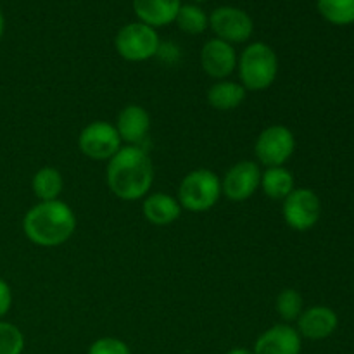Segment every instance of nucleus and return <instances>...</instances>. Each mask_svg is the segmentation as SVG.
Here are the masks:
<instances>
[{
  "label": "nucleus",
  "mask_w": 354,
  "mask_h": 354,
  "mask_svg": "<svg viewBox=\"0 0 354 354\" xmlns=\"http://www.w3.org/2000/svg\"><path fill=\"white\" fill-rule=\"evenodd\" d=\"M275 310L279 317L283 320V324L297 322V318L304 311V301L299 290L292 289V287L280 290L275 299Z\"/></svg>",
  "instance_id": "4be33fe9"
},
{
  "label": "nucleus",
  "mask_w": 354,
  "mask_h": 354,
  "mask_svg": "<svg viewBox=\"0 0 354 354\" xmlns=\"http://www.w3.org/2000/svg\"><path fill=\"white\" fill-rule=\"evenodd\" d=\"M318 12L335 26L354 23V0H317Z\"/></svg>",
  "instance_id": "412c9836"
},
{
  "label": "nucleus",
  "mask_w": 354,
  "mask_h": 354,
  "mask_svg": "<svg viewBox=\"0 0 354 354\" xmlns=\"http://www.w3.org/2000/svg\"><path fill=\"white\" fill-rule=\"evenodd\" d=\"M182 211L176 196L168 192H149L142 199V214L149 223L156 227L173 225L182 216Z\"/></svg>",
  "instance_id": "2eb2a0df"
},
{
  "label": "nucleus",
  "mask_w": 354,
  "mask_h": 354,
  "mask_svg": "<svg viewBox=\"0 0 354 354\" xmlns=\"http://www.w3.org/2000/svg\"><path fill=\"white\" fill-rule=\"evenodd\" d=\"M24 334L17 325L0 320V354H23Z\"/></svg>",
  "instance_id": "5701e85b"
},
{
  "label": "nucleus",
  "mask_w": 354,
  "mask_h": 354,
  "mask_svg": "<svg viewBox=\"0 0 354 354\" xmlns=\"http://www.w3.org/2000/svg\"><path fill=\"white\" fill-rule=\"evenodd\" d=\"M114 48L124 61L144 62L159 54L161 40L156 28L137 21L124 24L118 31L114 37Z\"/></svg>",
  "instance_id": "39448f33"
},
{
  "label": "nucleus",
  "mask_w": 354,
  "mask_h": 354,
  "mask_svg": "<svg viewBox=\"0 0 354 354\" xmlns=\"http://www.w3.org/2000/svg\"><path fill=\"white\" fill-rule=\"evenodd\" d=\"M75 230V211L61 199L37 203L23 218L24 235L38 248H59L73 237Z\"/></svg>",
  "instance_id": "f03ea898"
},
{
  "label": "nucleus",
  "mask_w": 354,
  "mask_h": 354,
  "mask_svg": "<svg viewBox=\"0 0 354 354\" xmlns=\"http://www.w3.org/2000/svg\"><path fill=\"white\" fill-rule=\"evenodd\" d=\"M239 83L248 92H263L279 76V57L265 41H252L237 59Z\"/></svg>",
  "instance_id": "7ed1b4c3"
},
{
  "label": "nucleus",
  "mask_w": 354,
  "mask_h": 354,
  "mask_svg": "<svg viewBox=\"0 0 354 354\" xmlns=\"http://www.w3.org/2000/svg\"><path fill=\"white\" fill-rule=\"evenodd\" d=\"M237 59L234 45L220 38H211L201 48V68L216 82L228 80L237 71Z\"/></svg>",
  "instance_id": "9b49d317"
},
{
  "label": "nucleus",
  "mask_w": 354,
  "mask_h": 354,
  "mask_svg": "<svg viewBox=\"0 0 354 354\" xmlns=\"http://www.w3.org/2000/svg\"><path fill=\"white\" fill-rule=\"evenodd\" d=\"M106 183L114 197L127 203L140 201L154 183V165L140 145H123L107 161Z\"/></svg>",
  "instance_id": "f257e3e1"
},
{
  "label": "nucleus",
  "mask_w": 354,
  "mask_h": 354,
  "mask_svg": "<svg viewBox=\"0 0 354 354\" xmlns=\"http://www.w3.org/2000/svg\"><path fill=\"white\" fill-rule=\"evenodd\" d=\"M86 354H133L130 346L118 337H99L90 344Z\"/></svg>",
  "instance_id": "b1692460"
},
{
  "label": "nucleus",
  "mask_w": 354,
  "mask_h": 354,
  "mask_svg": "<svg viewBox=\"0 0 354 354\" xmlns=\"http://www.w3.org/2000/svg\"><path fill=\"white\" fill-rule=\"evenodd\" d=\"M339 325L337 313L327 306H311L297 318L296 330L310 341H324L330 337Z\"/></svg>",
  "instance_id": "4468645a"
},
{
  "label": "nucleus",
  "mask_w": 354,
  "mask_h": 354,
  "mask_svg": "<svg viewBox=\"0 0 354 354\" xmlns=\"http://www.w3.org/2000/svg\"><path fill=\"white\" fill-rule=\"evenodd\" d=\"M31 190L38 203L57 201L64 190V176L54 166H44L31 178Z\"/></svg>",
  "instance_id": "6ab92c4d"
},
{
  "label": "nucleus",
  "mask_w": 354,
  "mask_h": 354,
  "mask_svg": "<svg viewBox=\"0 0 354 354\" xmlns=\"http://www.w3.org/2000/svg\"><path fill=\"white\" fill-rule=\"evenodd\" d=\"M190 2H194V3H203V2H206V0H190Z\"/></svg>",
  "instance_id": "cd10ccee"
},
{
  "label": "nucleus",
  "mask_w": 354,
  "mask_h": 354,
  "mask_svg": "<svg viewBox=\"0 0 354 354\" xmlns=\"http://www.w3.org/2000/svg\"><path fill=\"white\" fill-rule=\"evenodd\" d=\"M176 26L187 35H201L209 26V17L197 3H182L175 17Z\"/></svg>",
  "instance_id": "aec40b11"
},
{
  "label": "nucleus",
  "mask_w": 354,
  "mask_h": 354,
  "mask_svg": "<svg viewBox=\"0 0 354 354\" xmlns=\"http://www.w3.org/2000/svg\"><path fill=\"white\" fill-rule=\"evenodd\" d=\"M221 178L207 168H197L187 173L178 185L176 199L182 209L190 213L211 211L221 199Z\"/></svg>",
  "instance_id": "20e7f679"
},
{
  "label": "nucleus",
  "mask_w": 354,
  "mask_h": 354,
  "mask_svg": "<svg viewBox=\"0 0 354 354\" xmlns=\"http://www.w3.org/2000/svg\"><path fill=\"white\" fill-rule=\"evenodd\" d=\"M207 104L213 109L221 111V113H228L244 104L245 97H248V90L234 80H220L214 82L207 90Z\"/></svg>",
  "instance_id": "f3484780"
},
{
  "label": "nucleus",
  "mask_w": 354,
  "mask_h": 354,
  "mask_svg": "<svg viewBox=\"0 0 354 354\" xmlns=\"http://www.w3.org/2000/svg\"><path fill=\"white\" fill-rule=\"evenodd\" d=\"M182 0H133V10L140 23L152 28L175 23Z\"/></svg>",
  "instance_id": "dca6fc26"
},
{
  "label": "nucleus",
  "mask_w": 354,
  "mask_h": 354,
  "mask_svg": "<svg viewBox=\"0 0 354 354\" xmlns=\"http://www.w3.org/2000/svg\"><path fill=\"white\" fill-rule=\"evenodd\" d=\"M12 308V289L3 279H0V320H3Z\"/></svg>",
  "instance_id": "393cba45"
},
{
  "label": "nucleus",
  "mask_w": 354,
  "mask_h": 354,
  "mask_svg": "<svg viewBox=\"0 0 354 354\" xmlns=\"http://www.w3.org/2000/svg\"><path fill=\"white\" fill-rule=\"evenodd\" d=\"M322 214V203L317 192L306 187L294 189L282 201V216L287 227L296 232H308L318 223Z\"/></svg>",
  "instance_id": "0eeeda50"
},
{
  "label": "nucleus",
  "mask_w": 354,
  "mask_h": 354,
  "mask_svg": "<svg viewBox=\"0 0 354 354\" xmlns=\"http://www.w3.org/2000/svg\"><path fill=\"white\" fill-rule=\"evenodd\" d=\"M209 28L216 38L228 44H244L252 37L254 23L245 10L239 7H218L209 16Z\"/></svg>",
  "instance_id": "1a4fd4ad"
},
{
  "label": "nucleus",
  "mask_w": 354,
  "mask_h": 354,
  "mask_svg": "<svg viewBox=\"0 0 354 354\" xmlns=\"http://www.w3.org/2000/svg\"><path fill=\"white\" fill-rule=\"evenodd\" d=\"M114 127L121 142L127 145H140L151 131V114L144 106L128 104L120 111Z\"/></svg>",
  "instance_id": "ddd939ff"
},
{
  "label": "nucleus",
  "mask_w": 354,
  "mask_h": 354,
  "mask_svg": "<svg viewBox=\"0 0 354 354\" xmlns=\"http://www.w3.org/2000/svg\"><path fill=\"white\" fill-rule=\"evenodd\" d=\"M3 30H6V19H3V14L2 10H0V38H2Z\"/></svg>",
  "instance_id": "bb28decb"
},
{
  "label": "nucleus",
  "mask_w": 354,
  "mask_h": 354,
  "mask_svg": "<svg viewBox=\"0 0 354 354\" xmlns=\"http://www.w3.org/2000/svg\"><path fill=\"white\" fill-rule=\"evenodd\" d=\"M296 151V137L283 124H270L254 142L256 162L265 168L283 166Z\"/></svg>",
  "instance_id": "423d86ee"
},
{
  "label": "nucleus",
  "mask_w": 354,
  "mask_h": 354,
  "mask_svg": "<svg viewBox=\"0 0 354 354\" xmlns=\"http://www.w3.org/2000/svg\"><path fill=\"white\" fill-rule=\"evenodd\" d=\"M227 354H254L252 349H248V348H234L230 349Z\"/></svg>",
  "instance_id": "a878e982"
},
{
  "label": "nucleus",
  "mask_w": 354,
  "mask_h": 354,
  "mask_svg": "<svg viewBox=\"0 0 354 354\" xmlns=\"http://www.w3.org/2000/svg\"><path fill=\"white\" fill-rule=\"evenodd\" d=\"M259 189L263 190L268 199L273 201H283L294 189H296V182H294V175L290 169L286 166H273V168H266L261 173V185Z\"/></svg>",
  "instance_id": "a211bd4d"
},
{
  "label": "nucleus",
  "mask_w": 354,
  "mask_h": 354,
  "mask_svg": "<svg viewBox=\"0 0 354 354\" xmlns=\"http://www.w3.org/2000/svg\"><path fill=\"white\" fill-rule=\"evenodd\" d=\"M261 168L256 161H239L221 178V194L232 203H244L261 185Z\"/></svg>",
  "instance_id": "9d476101"
},
{
  "label": "nucleus",
  "mask_w": 354,
  "mask_h": 354,
  "mask_svg": "<svg viewBox=\"0 0 354 354\" xmlns=\"http://www.w3.org/2000/svg\"><path fill=\"white\" fill-rule=\"evenodd\" d=\"M254 354H301L303 337L290 324H277L256 339Z\"/></svg>",
  "instance_id": "f8f14e48"
},
{
  "label": "nucleus",
  "mask_w": 354,
  "mask_h": 354,
  "mask_svg": "<svg viewBox=\"0 0 354 354\" xmlns=\"http://www.w3.org/2000/svg\"><path fill=\"white\" fill-rule=\"evenodd\" d=\"M78 147L83 156L93 161H109L121 147L120 135L116 127L107 121L97 120L86 124L78 137Z\"/></svg>",
  "instance_id": "6e6552de"
}]
</instances>
